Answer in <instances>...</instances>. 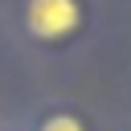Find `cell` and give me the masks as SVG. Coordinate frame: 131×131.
<instances>
[{
	"mask_svg": "<svg viewBox=\"0 0 131 131\" xmlns=\"http://www.w3.org/2000/svg\"><path fill=\"white\" fill-rule=\"evenodd\" d=\"M78 0H25V29L37 41H61L78 29Z\"/></svg>",
	"mask_w": 131,
	"mask_h": 131,
	"instance_id": "6da1fadb",
	"label": "cell"
},
{
	"mask_svg": "<svg viewBox=\"0 0 131 131\" xmlns=\"http://www.w3.org/2000/svg\"><path fill=\"white\" fill-rule=\"evenodd\" d=\"M37 131H82V123H78L74 115H49Z\"/></svg>",
	"mask_w": 131,
	"mask_h": 131,
	"instance_id": "7a4b0ae2",
	"label": "cell"
}]
</instances>
